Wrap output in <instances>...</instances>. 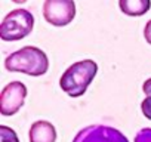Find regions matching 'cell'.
<instances>
[{"instance_id": "cell-6", "label": "cell", "mask_w": 151, "mask_h": 142, "mask_svg": "<svg viewBox=\"0 0 151 142\" xmlns=\"http://www.w3.org/2000/svg\"><path fill=\"white\" fill-rule=\"evenodd\" d=\"M27 87L21 82L8 83L2 93H0V113L2 115H14L17 114L25 102Z\"/></svg>"}, {"instance_id": "cell-4", "label": "cell", "mask_w": 151, "mask_h": 142, "mask_svg": "<svg viewBox=\"0 0 151 142\" xmlns=\"http://www.w3.org/2000/svg\"><path fill=\"white\" fill-rule=\"evenodd\" d=\"M76 16L73 0H46L43 3V18L53 27H65Z\"/></svg>"}, {"instance_id": "cell-13", "label": "cell", "mask_w": 151, "mask_h": 142, "mask_svg": "<svg viewBox=\"0 0 151 142\" xmlns=\"http://www.w3.org/2000/svg\"><path fill=\"white\" fill-rule=\"evenodd\" d=\"M142 90L147 96H151V77L148 80H145V83L142 85Z\"/></svg>"}, {"instance_id": "cell-2", "label": "cell", "mask_w": 151, "mask_h": 142, "mask_svg": "<svg viewBox=\"0 0 151 142\" xmlns=\"http://www.w3.org/2000/svg\"><path fill=\"white\" fill-rule=\"evenodd\" d=\"M98 73V64L92 59H83L71 64L61 76L59 86L71 98L85 95L89 85Z\"/></svg>"}, {"instance_id": "cell-1", "label": "cell", "mask_w": 151, "mask_h": 142, "mask_svg": "<svg viewBox=\"0 0 151 142\" xmlns=\"http://www.w3.org/2000/svg\"><path fill=\"white\" fill-rule=\"evenodd\" d=\"M5 68L11 73H24L27 76L40 77L49 70L47 55L36 46H24L12 52L5 59Z\"/></svg>"}, {"instance_id": "cell-9", "label": "cell", "mask_w": 151, "mask_h": 142, "mask_svg": "<svg viewBox=\"0 0 151 142\" xmlns=\"http://www.w3.org/2000/svg\"><path fill=\"white\" fill-rule=\"evenodd\" d=\"M0 142H19L18 135L8 126H0Z\"/></svg>"}, {"instance_id": "cell-7", "label": "cell", "mask_w": 151, "mask_h": 142, "mask_svg": "<svg viewBox=\"0 0 151 142\" xmlns=\"http://www.w3.org/2000/svg\"><path fill=\"white\" fill-rule=\"evenodd\" d=\"M30 142H56V129L52 123L39 120L30 127Z\"/></svg>"}, {"instance_id": "cell-5", "label": "cell", "mask_w": 151, "mask_h": 142, "mask_svg": "<svg viewBox=\"0 0 151 142\" xmlns=\"http://www.w3.org/2000/svg\"><path fill=\"white\" fill-rule=\"evenodd\" d=\"M73 142H129V139L116 127L107 124H91L79 130Z\"/></svg>"}, {"instance_id": "cell-8", "label": "cell", "mask_w": 151, "mask_h": 142, "mask_svg": "<svg viewBox=\"0 0 151 142\" xmlns=\"http://www.w3.org/2000/svg\"><path fill=\"white\" fill-rule=\"evenodd\" d=\"M119 8L127 16H142L150 11L151 2L150 0H120Z\"/></svg>"}, {"instance_id": "cell-11", "label": "cell", "mask_w": 151, "mask_h": 142, "mask_svg": "<svg viewBox=\"0 0 151 142\" xmlns=\"http://www.w3.org/2000/svg\"><path fill=\"white\" fill-rule=\"evenodd\" d=\"M141 111L145 115V118L151 120V96H147L142 102H141Z\"/></svg>"}, {"instance_id": "cell-12", "label": "cell", "mask_w": 151, "mask_h": 142, "mask_svg": "<svg viewBox=\"0 0 151 142\" xmlns=\"http://www.w3.org/2000/svg\"><path fill=\"white\" fill-rule=\"evenodd\" d=\"M144 37H145L147 43L151 44V19H150V21L145 24V27H144Z\"/></svg>"}, {"instance_id": "cell-3", "label": "cell", "mask_w": 151, "mask_h": 142, "mask_svg": "<svg viewBox=\"0 0 151 142\" xmlns=\"http://www.w3.org/2000/svg\"><path fill=\"white\" fill-rule=\"evenodd\" d=\"M34 27V16L27 9H14L0 24V39L3 42H17L27 37Z\"/></svg>"}, {"instance_id": "cell-10", "label": "cell", "mask_w": 151, "mask_h": 142, "mask_svg": "<svg viewBox=\"0 0 151 142\" xmlns=\"http://www.w3.org/2000/svg\"><path fill=\"white\" fill-rule=\"evenodd\" d=\"M133 142H151V127H144V129H141V130L136 133Z\"/></svg>"}]
</instances>
